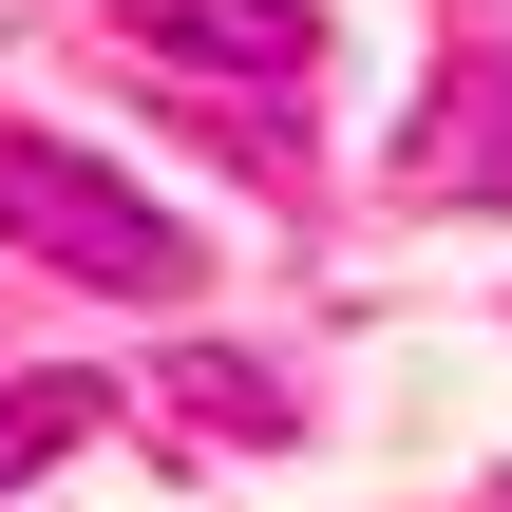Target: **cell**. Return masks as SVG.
Masks as SVG:
<instances>
[{"label": "cell", "mask_w": 512, "mask_h": 512, "mask_svg": "<svg viewBox=\"0 0 512 512\" xmlns=\"http://www.w3.org/2000/svg\"><path fill=\"white\" fill-rule=\"evenodd\" d=\"M0 247H38L57 285H95V304H190L209 285V247H190V209L171 190H133L114 152H76V133H0Z\"/></svg>", "instance_id": "6da1fadb"}, {"label": "cell", "mask_w": 512, "mask_h": 512, "mask_svg": "<svg viewBox=\"0 0 512 512\" xmlns=\"http://www.w3.org/2000/svg\"><path fill=\"white\" fill-rule=\"evenodd\" d=\"M418 190H437V209H512V57L437 76V114H418Z\"/></svg>", "instance_id": "7a4b0ae2"}, {"label": "cell", "mask_w": 512, "mask_h": 512, "mask_svg": "<svg viewBox=\"0 0 512 512\" xmlns=\"http://www.w3.org/2000/svg\"><path fill=\"white\" fill-rule=\"evenodd\" d=\"M152 57H190V76H304L323 0H152Z\"/></svg>", "instance_id": "3957f363"}, {"label": "cell", "mask_w": 512, "mask_h": 512, "mask_svg": "<svg viewBox=\"0 0 512 512\" xmlns=\"http://www.w3.org/2000/svg\"><path fill=\"white\" fill-rule=\"evenodd\" d=\"M95 418H114V380H57V361H38V380H0V494H19V475H57Z\"/></svg>", "instance_id": "277c9868"}, {"label": "cell", "mask_w": 512, "mask_h": 512, "mask_svg": "<svg viewBox=\"0 0 512 512\" xmlns=\"http://www.w3.org/2000/svg\"><path fill=\"white\" fill-rule=\"evenodd\" d=\"M171 399H190L209 437H285V418H304V399H285L266 361H171Z\"/></svg>", "instance_id": "5b68a950"}]
</instances>
